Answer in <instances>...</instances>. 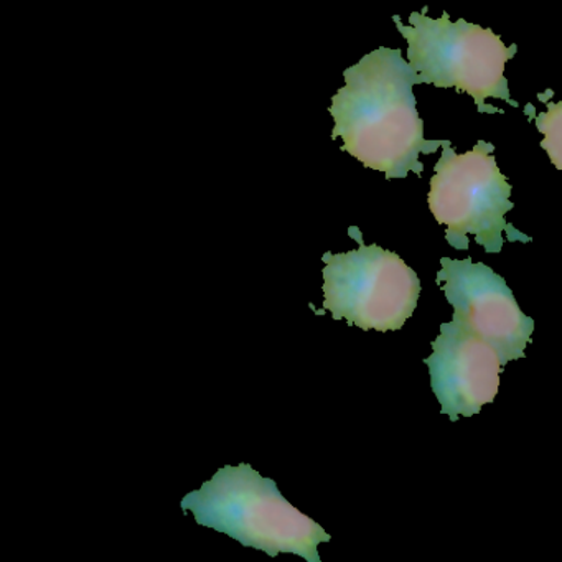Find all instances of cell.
I'll use <instances>...</instances> for the list:
<instances>
[{
  "label": "cell",
  "mask_w": 562,
  "mask_h": 562,
  "mask_svg": "<svg viewBox=\"0 0 562 562\" xmlns=\"http://www.w3.org/2000/svg\"><path fill=\"white\" fill-rule=\"evenodd\" d=\"M344 78L345 87L328 110L335 121L331 139L341 137L344 153L386 180L406 179L409 172L423 176L420 154L437 153L443 140L424 137L413 93L417 75L403 52L380 47L347 68Z\"/></svg>",
  "instance_id": "obj_1"
},
{
  "label": "cell",
  "mask_w": 562,
  "mask_h": 562,
  "mask_svg": "<svg viewBox=\"0 0 562 562\" xmlns=\"http://www.w3.org/2000/svg\"><path fill=\"white\" fill-rule=\"evenodd\" d=\"M552 97V91H546L544 94H539V101L542 103H548V98ZM549 111L546 113L538 114V116H532V114H526V116L531 117L532 123L536 124L539 131L544 134V139H542L541 147L549 154L551 157V162L554 164L555 169H562V134H561V124H562V103H548Z\"/></svg>",
  "instance_id": "obj_8"
},
{
  "label": "cell",
  "mask_w": 562,
  "mask_h": 562,
  "mask_svg": "<svg viewBox=\"0 0 562 562\" xmlns=\"http://www.w3.org/2000/svg\"><path fill=\"white\" fill-rule=\"evenodd\" d=\"M442 157L434 167L427 195L430 213L439 225H446V239L459 251L469 249V236H475L476 245L488 255L499 252L505 245L503 233L509 243H531L505 215L515 209L509 200L513 187L499 172L495 146L479 140L472 150L457 154L450 140H443Z\"/></svg>",
  "instance_id": "obj_4"
},
{
  "label": "cell",
  "mask_w": 562,
  "mask_h": 562,
  "mask_svg": "<svg viewBox=\"0 0 562 562\" xmlns=\"http://www.w3.org/2000/svg\"><path fill=\"white\" fill-rule=\"evenodd\" d=\"M393 21L407 41V64L417 75V85L456 88L473 98L480 113L503 114V110L486 104V98L519 108L512 100L505 78V65L515 58L516 45L505 47L492 29L469 24L465 19L450 22L447 12L440 19H430L427 8L413 12L409 25L397 15Z\"/></svg>",
  "instance_id": "obj_3"
},
{
  "label": "cell",
  "mask_w": 562,
  "mask_h": 562,
  "mask_svg": "<svg viewBox=\"0 0 562 562\" xmlns=\"http://www.w3.org/2000/svg\"><path fill=\"white\" fill-rule=\"evenodd\" d=\"M436 282L453 307L456 324L492 345L505 367L525 358L535 321L522 314L502 276L472 259H440Z\"/></svg>",
  "instance_id": "obj_6"
},
{
  "label": "cell",
  "mask_w": 562,
  "mask_h": 562,
  "mask_svg": "<svg viewBox=\"0 0 562 562\" xmlns=\"http://www.w3.org/2000/svg\"><path fill=\"white\" fill-rule=\"evenodd\" d=\"M360 248L325 252L324 308L335 321L378 331L400 330L413 317L419 301V278L396 252L378 245L367 246L360 228L348 229Z\"/></svg>",
  "instance_id": "obj_5"
},
{
  "label": "cell",
  "mask_w": 562,
  "mask_h": 562,
  "mask_svg": "<svg viewBox=\"0 0 562 562\" xmlns=\"http://www.w3.org/2000/svg\"><path fill=\"white\" fill-rule=\"evenodd\" d=\"M180 506L183 513L192 512L199 525L272 558L291 552L321 562L318 544L331 539L281 495L274 480L259 475L249 463L223 467L202 488L183 496Z\"/></svg>",
  "instance_id": "obj_2"
},
{
  "label": "cell",
  "mask_w": 562,
  "mask_h": 562,
  "mask_svg": "<svg viewBox=\"0 0 562 562\" xmlns=\"http://www.w3.org/2000/svg\"><path fill=\"white\" fill-rule=\"evenodd\" d=\"M424 363L442 406L440 413L453 423L459 416H475L498 394L503 364L495 348L453 321L440 325L432 355Z\"/></svg>",
  "instance_id": "obj_7"
}]
</instances>
